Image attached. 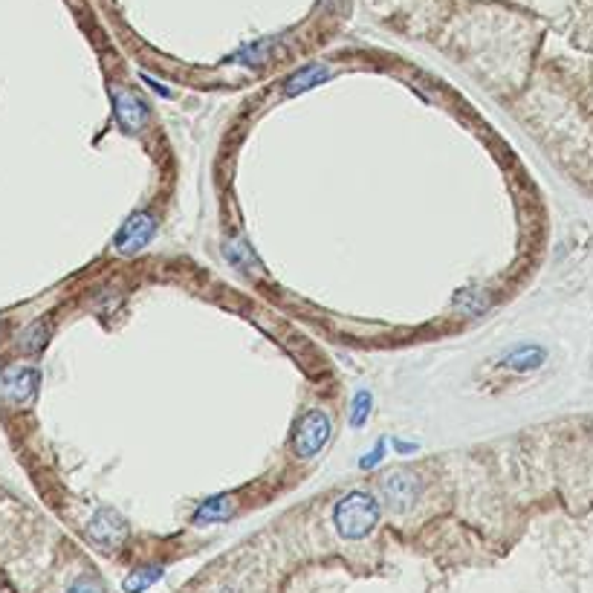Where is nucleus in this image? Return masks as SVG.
Wrapping results in <instances>:
<instances>
[{"label":"nucleus","mask_w":593,"mask_h":593,"mask_svg":"<svg viewBox=\"0 0 593 593\" xmlns=\"http://www.w3.org/2000/svg\"><path fill=\"white\" fill-rule=\"evenodd\" d=\"M87 536L90 541H93L96 547H102V550H116V547H122V541L128 539V521L122 519V515L111 507H102L93 512V519H90L87 524Z\"/></svg>","instance_id":"obj_6"},{"label":"nucleus","mask_w":593,"mask_h":593,"mask_svg":"<svg viewBox=\"0 0 593 593\" xmlns=\"http://www.w3.org/2000/svg\"><path fill=\"white\" fill-rule=\"evenodd\" d=\"M38 383H41V374L38 368H29V365H15V368H6L0 374V391H4L6 400L18 403V405L35 400Z\"/></svg>","instance_id":"obj_7"},{"label":"nucleus","mask_w":593,"mask_h":593,"mask_svg":"<svg viewBox=\"0 0 593 593\" xmlns=\"http://www.w3.org/2000/svg\"><path fill=\"white\" fill-rule=\"evenodd\" d=\"M394 449H397L400 454H414L417 443H403V440H394Z\"/></svg>","instance_id":"obj_20"},{"label":"nucleus","mask_w":593,"mask_h":593,"mask_svg":"<svg viewBox=\"0 0 593 593\" xmlns=\"http://www.w3.org/2000/svg\"><path fill=\"white\" fill-rule=\"evenodd\" d=\"M330 79V67L327 64H307L301 67L298 73H293L290 79L284 82V96H298V93H307L313 87H322Z\"/></svg>","instance_id":"obj_8"},{"label":"nucleus","mask_w":593,"mask_h":593,"mask_svg":"<svg viewBox=\"0 0 593 593\" xmlns=\"http://www.w3.org/2000/svg\"><path fill=\"white\" fill-rule=\"evenodd\" d=\"M47 339H50V325L47 322H35L18 336V347L24 354H38V351H44Z\"/></svg>","instance_id":"obj_11"},{"label":"nucleus","mask_w":593,"mask_h":593,"mask_svg":"<svg viewBox=\"0 0 593 593\" xmlns=\"http://www.w3.org/2000/svg\"><path fill=\"white\" fill-rule=\"evenodd\" d=\"M454 307L463 310V313H481L490 307V298H486V293L481 290H463L458 293V298H454Z\"/></svg>","instance_id":"obj_14"},{"label":"nucleus","mask_w":593,"mask_h":593,"mask_svg":"<svg viewBox=\"0 0 593 593\" xmlns=\"http://www.w3.org/2000/svg\"><path fill=\"white\" fill-rule=\"evenodd\" d=\"M379 501L371 492L354 490L345 498L336 501L333 507V524H336V533L347 541H359L368 533H374V527L379 524Z\"/></svg>","instance_id":"obj_1"},{"label":"nucleus","mask_w":593,"mask_h":593,"mask_svg":"<svg viewBox=\"0 0 593 593\" xmlns=\"http://www.w3.org/2000/svg\"><path fill=\"white\" fill-rule=\"evenodd\" d=\"M111 96H113V116H116V125L125 131L128 136H136L145 125H148V102L140 96V93H133V90L128 87H113L111 90Z\"/></svg>","instance_id":"obj_4"},{"label":"nucleus","mask_w":593,"mask_h":593,"mask_svg":"<svg viewBox=\"0 0 593 593\" xmlns=\"http://www.w3.org/2000/svg\"><path fill=\"white\" fill-rule=\"evenodd\" d=\"M162 576H165V570H162L160 565H148V568L133 570L128 579H125V593H142V590H148L151 585H157Z\"/></svg>","instance_id":"obj_12"},{"label":"nucleus","mask_w":593,"mask_h":593,"mask_svg":"<svg viewBox=\"0 0 593 593\" xmlns=\"http://www.w3.org/2000/svg\"><path fill=\"white\" fill-rule=\"evenodd\" d=\"M67 593H104V588L96 579H79V582L70 585Z\"/></svg>","instance_id":"obj_18"},{"label":"nucleus","mask_w":593,"mask_h":593,"mask_svg":"<svg viewBox=\"0 0 593 593\" xmlns=\"http://www.w3.org/2000/svg\"><path fill=\"white\" fill-rule=\"evenodd\" d=\"M547 359V351L539 345H521V347H515L512 354H507L504 359H501V368H507V371H515V374H530V371H539L541 365Z\"/></svg>","instance_id":"obj_9"},{"label":"nucleus","mask_w":593,"mask_h":593,"mask_svg":"<svg viewBox=\"0 0 593 593\" xmlns=\"http://www.w3.org/2000/svg\"><path fill=\"white\" fill-rule=\"evenodd\" d=\"M420 495H423V481L414 472H408V469H394L391 475L379 481V498H383V504L397 515L412 512L417 507Z\"/></svg>","instance_id":"obj_2"},{"label":"nucleus","mask_w":593,"mask_h":593,"mask_svg":"<svg viewBox=\"0 0 593 593\" xmlns=\"http://www.w3.org/2000/svg\"><path fill=\"white\" fill-rule=\"evenodd\" d=\"M333 434V420L327 412H322V408H313V412H307L298 425H296V440H293V449L298 458L304 461H310L316 458L318 452H322L327 446V440Z\"/></svg>","instance_id":"obj_3"},{"label":"nucleus","mask_w":593,"mask_h":593,"mask_svg":"<svg viewBox=\"0 0 593 593\" xmlns=\"http://www.w3.org/2000/svg\"><path fill=\"white\" fill-rule=\"evenodd\" d=\"M142 82H145L151 90H154V93H160L162 99H171V90L165 87V84H160V82H154V79H151V75H142Z\"/></svg>","instance_id":"obj_19"},{"label":"nucleus","mask_w":593,"mask_h":593,"mask_svg":"<svg viewBox=\"0 0 593 593\" xmlns=\"http://www.w3.org/2000/svg\"><path fill=\"white\" fill-rule=\"evenodd\" d=\"M232 515V501L229 495H211L206 498L200 507L194 512V524L203 527V524H215V521H226Z\"/></svg>","instance_id":"obj_10"},{"label":"nucleus","mask_w":593,"mask_h":593,"mask_svg":"<svg viewBox=\"0 0 593 593\" xmlns=\"http://www.w3.org/2000/svg\"><path fill=\"white\" fill-rule=\"evenodd\" d=\"M269 47L272 44L269 41H258V44H249V47H243L232 55V61H240L243 67H258V64H264L267 55H269Z\"/></svg>","instance_id":"obj_13"},{"label":"nucleus","mask_w":593,"mask_h":593,"mask_svg":"<svg viewBox=\"0 0 593 593\" xmlns=\"http://www.w3.org/2000/svg\"><path fill=\"white\" fill-rule=\"evenodd\" d=\"M226 258H229V261H232L235 267H240V269H252V267H255V255H252V249H249L243 240L226 243Z\"/></svg>","instance_id":"obj_16"},{"label":"nucleus","mask_w":593,"mask_h":593,"mask_svg":"<svg viewBox=\"0 0 593 593\" xmlns=\"http://www.w3.org/2000/svg\"><path fill=\"white\" fill-rule=\"evenodd\" d=\"M157 235V220L151 211H136V215H131L125 223H122V229L116 235V252L119 255H140L151 240H154Z\"/></svg>","instance_id":"obj_5"},{"label":"nucleus","mask_w":593,"mask_h":593,"mask_svg":"<svg viewBox=\"0 0 593 593\" xmlns=\"http://www.w3.org/2000/svg\"><path fill=\"white\" fill-rule=\"evenodd\" d=\"M385 458V443H376L368 454H362V461H359V469H374L379 466Z\"/></svg>","instance_id":"obj_17"},{"label":"nucleus","mask_w":593,"mask_h":593,"mask_svg":"<svg viewBox=\"0 0 593 593\" xmlns=\"http://www.w3.org/2000/svg\"><path fill=\"white\" fill-rule=\"evenodd\" d=\"M371 408H374L371 394L368 391H359L356 397H354V403H351V425H354V429H362V425L368 423Z\"/></svg>","instance_id":"obj_15"}]
</instances>
